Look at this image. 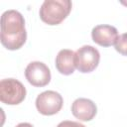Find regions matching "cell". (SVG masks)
<instances>
[{
  "label": "cell",
  "mask_w": 127,
  "mask_h": 127,
  "mask_svg": "<svg viewBox=\"0 0 127 127\" xmlns=\"http://www.w3.org/2000/svg\"><path fill=\"white\" fill-rule=\"evenodd\" d=\"M71 113L76 119L80 121H90L95 117L97 113V107L92 100L80 97L72 102Z\"/></svg>",
  "instance_id": "obj_8"
},
{
  "label": "cell",
  "mask_w": 127,
  "mask_h": 127,
  "mask_svg": "<svg viewBox=\"0 0 127 127\" xmlns=\"http://www.w3.org/2000/svg\"><path fill=\"white\" fill-rule=\"evenodd\" d=\"M16 127H34V126L28 122H22V123H19Z\"/></svg>",
  "instance_id": "obj_12"
},
{
  "label": "cell",
  "mask_w": 127,
  "mask_h": 127,
  "mask_svg": "<svg viewBox=\"0 0 127 127\" xmlns=\"http://www.w3.org/2000/svg\"><path fill=\"white\" fill-rule=\"evenodd\" d=\"M115 50L122 56H127V33L120 35L114 45Z\"/></svg>",
  "instance_id": "obj_10"
},
{
  "label": "cell",
  "mask_w": 127,
  "mask_h": 127,
  "mask_svg": "<svg viewBox=\"0 0 127 127\" xmlns=\"http://www.w3.org/2000/svg\"><path fill=\"white\" fill-rule=\"evenodd\" d=\"M120 3H121V4H123V5H125V6H127V2H125V1H121Z\"/></svg>",
  "instance_id": "obj_13"
},
{
  "label": "cell",
  "mask_w": 127,
  "mask_h": 127,
  "mask_svg": "<svg viewBox=\"0 0 127 127\" xmlns=\"http://www.w3.org/2000/svg\"><path fill=\"white\" fill-rule=\"evenodd\" d=\"M57 127H85L83 124L76 122V121H70V120H64L58 124Z\"/></svg>",
  "instance_id": "obj_11"
},
{
  "label": "cell",
  "mask_w": 127,
  "mask_h": 127,
  "mask_svg": "<svg viewBox=\"0 0 127 127\" xmlns=\"http://www.w3.org/2000/svg\"><path fill=\"white\" fill-rule=\"evenodd\" d=\"M63 96L54 90H47L40 93L36 98L37 110L46 116L57 114L63 107Z\"/></svg>",
  "instance_id": "obj_5"
},
{
  "label": "cell",
  "mask_w": 127,
  "mask_h": 127,
  "mask_svg": "<svg viewBox=\"0 0 127 127\" xmlns=\"http://www.w3.org/2000/svg\"><path fill=\"white\" fill-rule=\"evenodd\" d=\"M0 40L3 47L10 51L19 50L26 43L25 19L17 10H7L2 14Z\"/></svg>",
  "instance_id": "obj_1"
},
{
  "label": "cell",
  "mask_w": 127,
  "mask_h": 127,
  "mask_svg": "<svg viewBox=\"0 0 127 127\" xmlns=\"http://www.w3.org/2000/svg\"><path fill=\"white\" fill-rule=\"evenodd\" d=\"M100 54L92 46L85 45L75 52V67L82 73L93 71L99 64Z\"/></svg>",
  "instance_id": "obj_4"
},
{
  "label": "cell",
  "mask_w": 127,
  "mask_h": 127,
  "mask_svg": "<svg viewBox=\"0 0 127 127\" xmlns=\"http://www.w3.org/2000/svg\"><path fill=\"white\" fill-rule=\"evenodd\" d=\"M71 7L69 0H46L40 8V18L50 26L59 25L68 16Z\"/></svg>",
  "instance_id": "obj_2"
},
{
  "label": "cell",
  "mask_w": 127,
  "mask_h": 127,
  "mask_svg": "<svg viewBox=\"0 0 127 127\" xmlns=\"http://www.w3.org/2000/svg\"><path fill=\"white\" fill-rule=\"evenodd\" d=\"M27 94L24 84L15 78H5L0 81V100L7 105H17L24 101Z\"/></svg>",
  "instance_id": "obj_3"
},
{
  "label": "cell",
  "mask_w": 127,
  "mask_h": 127,
  "mask_svg": "<svg viewBox=\"0 0 127 127\" xmlns=\"http://www.w3.org/2000/svg\"><path fill=\"white\" fill-rule=\"evenodd\" d=\"M118 31L110 25H97L91 31L93 42L101 47H110L115 45L118 39Z\"/></svg>",
  "instance_id": "obj_7"
},
{
  "label": "cell",
  "mask_w": 127,
  "mask_h": 127,
  "mask_svg": "<svg viewBox=\"0 0 127 127\" xmlns=\"http://www.w3.org/2000/svg\"><path fill=\"white\" fill-rule=\"evenodd\" d=\"M56 67L64 75L73 73L75 69V53L68 49L61 50L56 57Z\"/></svg>",
  "instance_id": "obj_9"
},
{
  "label": "cell",
  "mask_w": 127,
  "mask_h": 127,
  "mask_svg": "<svg viewBox=\"0 0 127 127\" xmlns=\"http://www.w3.org/2000/svg\"><path fill=\"white\" fill-rule=\"evenodd\" d=\"M25 77L33 86L43 87L51 81V70L42 62H32L25 69Z\"/></svg>",
  "instance_id": "obj_6"
}]
</instances>
